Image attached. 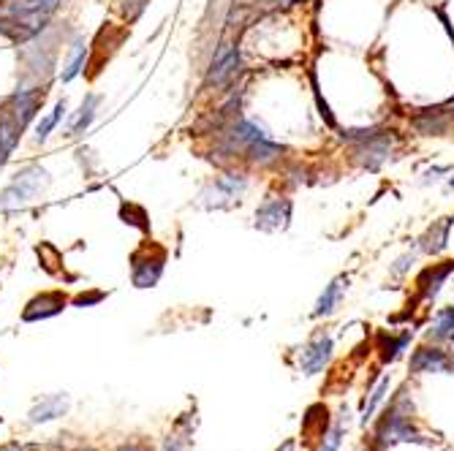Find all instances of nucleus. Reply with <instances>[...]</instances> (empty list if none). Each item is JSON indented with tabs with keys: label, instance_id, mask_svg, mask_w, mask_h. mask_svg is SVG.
<instances>
[{
	"label": "nucleus",
	"instance_id": "4",
	"mask_svg": "<svg viewBox=\"0 0 454 451\" xmlns=\"http://www.w3.org/2000/svg\"><path fill=\"white\" fill-rule=\"evenodd\" d=\"M294 204L286 196H267L256 209V228L261 231H286L291 226Z\"/></svg>",
	"mask_w": 454,
	"mask_h": 451
},
{
	"label": "nucleus",
	"instance_id": "7",
	"mask_svg": "<svg viewBox=\"0 0 454 451\" xmlns=\"http://www.w3.org/2000/svg\"><path fill=\"white\" fill-rule=\"evenodd\" d=\"M454 126V114L444 106H432V109H419L416 114H411V128L419 136H446Z\"/></svg>",
	"mask_w": 454,
	"mask_h": 451
},
{
	"label": "nucleus",
	"instance_id": "2",
	"mask_svg": "<svg viewBox=\"0 0 454 451\" xmlns=\"http://www.w3.org/2000/svg\"><path fill=\"white\" fill-rule=\"evenodd\" d=\"M392 147H395V131L381 128L379 133H373L370 139L353 145V163L367 169V172H379L381 166L389 161Z\"/></svg>",
	"mask_w": 454,
	"mask_h": 451
},
{
	"label": "nucleus",
	"instance_id": "6",
	"mask_svg": "<svg viewBox=\"0 0 454 451\" xmlns=\"http://www.w3.org/2000/svg\"><path fill=\"white\" fill-rule=\"evenodd\" d=\"M47 182V172L44 169H27L22 175H17V179L3 191V196H0V207L3 209H8V207H20V204H25L41 185Z\"/></svg>",
	"mask_w": 454,
	"mask_h": 451
},
{
	"label": "nucleus",
	"instance_id": "16",
	"mask_svg": "<svg viewBox=\"0 0 454 451\" xmlns=\"http://www.w3.org/2000/svg\"><path fill=\"white\" fill-rule=\"evenodd\" d=\"M66 408H68V400H66L63 394H52V397H47L41 405H36V408L30 411V422H33V424H38V422H52V419L63 416Z\"/></svg>",
	"mask_w": 454,
	"mask_h": 451
},
{
	"label": "nucleus",
	"instance_id": "11",
	"mask_svg": "<svg viewBox=\"0 0 454 451\" xmlns=\"http://www.w3.org/2000/svg\"><path fill=\"white\" fill-rule=\"evenodd\" d=\"M452 359L438 348H419L411 356V373H449Z\"/></svg>",
	"mask_w": 454,
	"mask_h": 451
},
{
	"label": "nucleus",
	"instance_id": "1",
	"mask_svg": "<svg viewBox=\"0 0 454 451\" xmlns=\"http://www.w3.org/2000/svg\"><path fill=\"white\" fill-rule=\"evenodd\" d=\"M240 66H242V54H240V47L234 41H221L218 50L212 54V63L207 68V76H204V87H226L234 82V76L240 74Z\"/></svg>",
	"mask_w": 454,
	"mask_h": 451
},
{
	"label": "nucleus",
	"instance_id": "14",
	"mask_svg": "<svg viewBox=\"0 0 454 451\" xmlns=\"http://www.w3.org/2000/svg\"><path fill=\"white\" fill-rule=\"evenodd\" d=\"M66 307V297L63 294H57V291H52V294H41V297H36V300L27 304L25 310V321H38V318H50L54 313H60Z\"/></svg>",
	"mask_w": 454,
	"mask_h": 451
},
{
	"label": "nucleus",
	"instance_id": "28",
	"mask_svg": "<svg viewBox=\"0 0 454 451\" xmlns=\"http://www.w3.org/2000/svg\"><path fill=\"white\" fill-rule=\"evenodd\" d=\"M444 109H449V112L454 114V96H452L449 101H446V103H444Z\"/></svg>",
	"mask_w": 454,
	"mask_h": 451
},
{
	"label": "nucleus",
	"instance_id": "17",
	"mask_svg": "<svg viewBox=\"0 0 454 451\" xmlns=\"http://www.w3.org/2000/svg\"><path fill=\"white\" fill-rule=\"evenodd\" d=\"M427 337L435 340V343H449V340H454V304L435 313V321L430 326Z\"/></svg>",
	"mask_w": 454,
	"mask_h": 451
},
{
	"label": "nucleus",
	"instance_id": "30",
	"mask_svg": "<svg viewBox=\"0 0 454 451\" xmlns=\"http://www.w3.org/2000/svg\"><path fill=\"white\" fill-rule=\"evenodd\" d=\"M280 451H294V443L288 441V443H286V446H283V449H280Z\"/></svg>",
	"mask_w": 454,
	"mask_h": 451
},
{
	"label": "nucleus",
	"instance_id": "18",
	"mask_svg": "<svg viewBox=\"0 0 454 451\" xmlns=\"http://www.w3.org/2000/svg\"><path fill=\"white\" fill-rule=\"evenodd\" d=\"M411 343V332H403L400 337H386V334H381V359L383 362H395L400 353L405 351V346Z\"/></svg>",
	"mask_w": 454,
	"mask_h": 451
},
{
	"label": "nucleus",
	"instance_id": "20",
	"mask_svg": "<svg viewBox=\"0 0 454 451\" xmlns=\"http://www.w3.org/2000/svg\"><path fill=\"white\" fill-rule=\"evenodd\" d=\"M85 57H87V47H85V41L82 38H76L74 41V50H71V63H68V68L63 71V82H71L79 71H82V66H85Z\"/></svg>",
	"mask_w": 454,
	"mask_h": 451
},
{
	"label": "nucleus",
	"instance_id": "19",
	"mask_svg": "<svg viewBox=\"0 0 454 451\" xmlns=\"http://www.w3.org/2000/svg\"><path fill=\"white\" fill-rule=\"evenodd\" d=\"M98 103H101V98H98V96H87V98H85L82 109H79V120H76V126L71 128V133H74V136H76V133H82L85 128L93 123V117H96V106H98Z\"/></svg>",
	"mask_w": 454,
	"mask_h": 451
},
{
	"label": "nucleus",
	"instance_id": "22",
	"mask_svg": "<svg viewBox=\"0 0 454 451\" xmlns=\"http://www.w3.org/2000/svg\"><path fill=\"white\" fill-rule=\"evenodd\" d=\"M63 114H66V101H57L54 112H52L50 117H44V120L38 123V142H44V139L50 136V131L60 123V117H63Z\"/></svg>",
	"mask_w": 454,
	"mask_h": 451
},
{
	"label": "nucleus",
	"instance_id": "12",
	"mask_svg": "<svg viewBox=\"0 0 454 451\" xmlns=\"http://www.w3.org/2000/svg\"><path fill=\"white\" fill-rule=\"evenodd\" d=\"M44 101V90H20L11 103H14V112H11V120L17 123L20 128H25L30 120H33V114H36V109H38V103Z\"/></svg>",
	"mask_w": 454,
	"mask_h": 451
},
{
	"label": "nucleus",
	"instance_id": "9",
	"mask_svg": "<svg viewBox=\"0 0 454 451\" xmlns=\"http://www.w3.org/2000/svg\"><path fill=\"white\" fill-rule=\"evenodd\" d=\"M454 272V258L452 261H441V264H432L427 269H422V275L416 280V286H419V300L422 302H432L438 294H441V288H444V283H446V277Z\"/></svg>",
	"mask_w": 454,
	"mask_h": 451
},
{
	"label": "nucleus",
	"instance_id": "26",
	"mask_svg": "<svg viewBox=\"0 0 454 451\" xmlns=\"http://www.w3.org/2000/svg\"><path fill=\"white\" fill-rule=\"evenodd\" d=\"M449 172H452L449 166H435V169H427V172L422 175V182H425V185H427V182H435V179H441V177L449 175Z\"/></svg>",
	"mask_w": 454,
	"mask_h": 451
},
{
	"label": "nucleus",
	"instance_id": "13",
	"mask_svg": "<svg viewBox=\"0 0 454 451\" xmlns=\"http://www.w3.org/2000/svg\"><path fill=\"white\" fill-rule=\"evenodd\" d=\"M283 152L286 150H283L280 145H275L270 136H264V139L253 142L242 158H245L251 166H272V163H278L280 158H283Z\"/></svg>",
	"mask_w": 454,
	"mask_h": 451
},
{
	"label": "nucleus",
	"instance_id": "25",
	"mask_svg": "<svg viewBox=\"0 0 454 451\" xmlns=\"http://www.w3.org/2000/svg\"><path fill=\"white\" fill-rule=\"evenodd\" d=\"M413 264H416V253H405V256H400V258L392 264V269H389V272H392L395 277H403L405 272L413 267Z\"/></svg>",
	"mask_w": 454,
	"mask_h": 451
},
{
	"label": "nucleus",
	"instance_id": "33",
	"mask_svg": "<svg viewBox=\"0 0 454 451\" xmlns=\"http://www.w3.org/2000/svg\"><path fill=\"white\" fill-rule=\"evenodd\" d=\"M0 3H3V0H0Z\"/></svg>",
	"mask_w": 454,
	"mask_h": 451
},
{
	"label": "nucleus",
	"instance_id": "15",
	"mask_svg": "<svg viewBox=\"0 0 454 451\" xmlns=\"http://www.w3.org/2000/svg\"><path fill=\"white\" fill-rule=\"evenodd\" d=\"M346 288H349V277H346V275L335 277L329 286H324V294H321V297H318V302H316L313 316H316V318H321V316L335 313V307L340 304L343 294H346Z\"/></svg>",
	"mask_w": 454,
	"mask_h": 451
},
{
	"label": "nucleus",
	"instance_id": "24",
	"mask_svg": "<svg viewBox=\"0 0 454 451\" xmlns=\"http://www.w3.org/2000/svg\"><path fill=\"white\" fill-rule=\"evenodd\" d=\"M340 443H343V427L335 424L327 432V438H324V446H321V451H340Z\"/></svg>",
	"mask_w": 454,
	"mask_h": 451
},
{
	"label": "nucleus",
	"instance_id": "23",
	"mask_svg": "<svg viewBox=\"0 0 454 451\" xmlns=\"http://www.w3.org/2000/svg\"><path fill=\"white\" fill-rule=\"evenodd\" d=\"M310 84H313V96H316V103H318V112H321V117H324V123L329 128H337L335 123V117H332V112H329L327 101L321 98V90H318V79H316V71H310Z\"/></svg>",
	"mask_w": 454,
	"mask_h": 451
},
{
	"label": "nucleus",
	"instance_id": "3",
	"mask_svg": "<svg viewBox=\"0 0 454 451\" xmlns=\"http://www.w3.org/2000/svg\"><path fill=\"white\" fill-rule=\"evenodd\" d=\"M408 402L400 400L395 408H389L386 413H383V422L379 424L376 429V438H379L381 446H386V443H397V441H416V443H422L425 438L419 435V432H413V427L408 422Z\"/></svg>",
	"mask_w": 454,
	"mask_h": 451
},
{
	"label": "nucleus",
	"instance_id": "8",
	"mask_svg": "<svg viewBox=\"0 0 454 451\" xmlns=\"http://www.w3.org/2000/svg\"><path fill=\"white\" fill-rule=\"evenodd\" d=\"M329 359H332V337H329L327 332H321L300 353V370H302L305 376H318L329 364Z\"/></svg>",
	"mask_w": 454,
	"mask_h": 451
},
{
	"label": "nucleus",
	"instance_id": "31",
	"mask_svg": "<svg viewBox=\"0 0 454 451\" xmlns=\"http://www.w3.org/2000/svg\"><path fill=\"white\" fill-rule=\"evenodd\" d=\"M0 451H22L20 446H6V449H0Z\"/></svg>",
	"mask_w": 454,
	"mask_h": 451
},
{
	"label": "nucleus",
	"instance_id": "21",
	"mask_svg": "<svg viewBox=\"0 0 454 451\" xmlns=\"http://www.w3.org/2000/svg\"><path fill=\"white\" fill-rule=\"evenodd\" d=\"M386 392H389V378H383L379 386L370 392V400H365V408H362V413H365V416H362V424H367V422L373 419V413H376V408L381 405V400H383Z\"/></svg>",
	"mask_w": 454,
	"mask_h": 451
},
{
	"label": "nucleus",
	"instance_id": "32",
	"mask_svg": "<svg viewBox=\"0 0 454 451\" xmlns=\"http://www.w3.org/2000/svg\"><path fill=\"white\" fill-rule=\"evenodd\" d=\"M449 188H452V191H454V177H452V179H449Z\"/></svg>",
	"mask_w": 454,
	"mask_h": 451
},
{
	"label": "nucleus",
	"instance_id": "29",
	"mask_svg": "<svg viewBox=\"0 0 454 451\" xmlns=\"http://www.w3.org/2000/svg\"><path fill=\"white\" fill-rule=\"evenodd\" d=\"M120 451H145L142 446H126V449H120Z\"/></svg>",
	"mask_w": 454,
	"mask_h": 451
},
{
	"label": "nucleus",
	"instance_id": "27",
	"mask_svg": "<svg viewBox=\"0 0 454 451\" xmlns=\"http://www.w3.org/2000/svg\"><path fill=\"white\" fill-rule=\"evenodd\" d=\"M163 451H185V438H182V435H172V438L166 441V449Z\"/></svg>",
	"mask_w": 454,
	"mask_h": 451
},
{
	"label": "nucleus",
	"instance_id": "10",
	"mask_svg": "<svg viewBox=\"0 0 454 451\" xmlns=\"http://www.w3.org/2000/svg\"><path fill=\"white\" fill-rule=\"evenodd\" d=\"M452 226H454V218H438V221H432V226H427V231L419 237V251L425 253V256H438V253L446 251V245H449V234H452Z\"/></svg>",
	"mask_w": 454,
	"mask_h": 451
},
{
	"label": "nucleus",
	"instance_id": "5",
	"mask_svg": "<svg viewBox=\"0 0 454 451\" xmlns=\"http://www.w3.org/2000/svg\"><path fill=\"white\" fill-rule=\"evenodd\" d=\"M245 188H248V177L242 175V172H228V175L218 177L210 185V191L202 196V199H210L204 201V207H218V209L228 207V204H234V201L245 193Z\"/></svg>",
	"mask_w": 454,
	"mask_h": 451
}]
</instances>
